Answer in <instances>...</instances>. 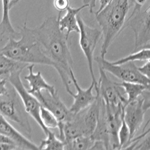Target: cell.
<instances>
[{
  "mask_svg": "<svg viewBox=\"0 0 150 150\" xmlns=\"http://www.w3.org/2000/svg\"><path fill=\"white\" fill-rule=\"evenodd\" d=\"M58 18L49 17L41 25L34 28H29L31 32L39 43L44 53L56 65L55 70L68 93L71 91L72 83L71 71L73 70L74 61L68 43V37L65 32H62L59 25Z\"/></svg>",
  "mask_w": 150,
  "mask_h": 150,
  "instance_id": "6da1fadb",
  "label": "cell"
},
{
  "mask_svg": "<svg viewBox=\"0 0 150 150\" xmlns=\"http://www.w3.org/2000/svg\"><path fill=\"white\" fill-rule=\"evenodd\" d=\"M46 136L45 139L41 141L39 150H64V142L56 136L55 133L50 130Z\"/></svg>",
  "mask_w": 150,
  "mask_h": 150,
  "instance_id": "ffe728a7",
  "label": "cell"
},
{
  "mask_svg": "<svg viewBox=\"0 0 150 150\" xmlns=\"http://www.w3.org/2000/svg\"><path fill=\"white\" fill-rule=\"evenodd\" d=\"M20 30L21 38L16 40L14 37H9L0 52L16 62L26 64L48 65L55 69L54 62L44 53L26 23Z\"/></svg>",
  "mask_w": 150,
  "mask_h": 150,
  "instance_id": "7a4b0ae2",
  "label": "cell"
},
{
  "mask_svg": "<svg viewBox=\"0 0 150 150\" xmlns=\"http://www.w3.org/2000/svg\"><path fill=\"white\" fill-rule=\"evenodd\" d=\"M28 65L24 63L14 61L0 52V76L9 75L15 70L27 68Z\"/></svg>",
  "mask_w": 150,
  "mask_h": 150,
  "instance_id": "d6986e66",
  "label": "cell"
},
{
  "mask_svg": "<svg viewBox=\"0 0 150 150\" xmlns=\"http://www.w3.org/2000/svg\"><path fill=\"white\" fill-rule=\"evenodd\" d=\"M131 3L134 5L133 10L130 15H134L141 11V8L144 5L147 0H130Z\"/></svg>",
  "mask_w": 150,
  "mask_h": 150,
  "instance_id": "4316f807",
  "label": "cell"
},
{
  "mask_svg": "<svg viewBox=\"0 0 150 150\" xmlns=\"http://www.w3.org/2000/svg\"><path fill=\"white\" fill-rule=\"evenodd\" d=\"M98 66L122 82L138 83L144 85L150 89V79L139 71L134 62H130L122 64H114L100 56L94 59Z\"/></svg>",
  "mask_w": 150,
  "mask_h": 150,
  "instance_id": "5b68a950",
  "label": "cell"
},
{
  "mask_svg": "<svg viewBox=\"0 0 150 150\" xmlns=\"http://www.w3.org/2000/svg\"><path fill=\"white\" fill-rule=\"evenodd\" d=\"M117 84L124 89V93L126 96L128 103L138 99L145 90L150 89L148 87L138 83L122 82H117Z\"/></svg>",
  "mask_w": 150,
  "mask_h": 150,
  "instance_id": "e0dca14e",
  "label": "cell"
},
{
  "mask_svg": "<svg viewBox=\"0 0 150 150\" xmlns=\"http://www.w3.org/2000/svg\"><path fill=\"white\" fill-rule=\"evenodd\" d=\"M71 80L76 90V93L72 91L68 92L74 98V103L69 108L70 111L76 114L83 110L85 109L94 103L97 98V95H94L93 90L95 87V84L91 82L88 88L83 89L80 86L75 76L74 70L71 71Z\"/></svg>",
  "mask_w": 150,
  "mask_h": 150,
  "instance_id": "30bf717a",
  "label": "cell"
},
{
  "mask_svg": "<svg viewBox=\"0 0 150 150\" xmlns=\"http://www.w3.org/2000/svg\"><path fill=\"white\" fill-rule=\"evenodd\" d=\"M128 27L134 35L133 52L150 44V4L146 10L130 15L125 24V28Z\"/></svg>",
  "mask_w": 150,
  "mask_h": 150,
  "instance_id": "ba28073f",
  "label": "cell"
},
{
  "mask_svg": "<svg viewBox=\"0 0 150 150\" xmlns=\"http://www.w3.org/2000/svg\"><path fill=\"white\" fill-rule=\"evenodd\" d=\"M145 112L142 96L124 106L123 117L129 129L130 141L136 137L137 132L143 124Z\"/></svg>",
  "mask_w": 150,
  "mask_h": 150,
  "instance_id": "8fae6325",
  "label": "cell"
},
{
  "mask_svg": "<svg viewBox=\"0 0 150 150\" xmlns=\"http://www.w3.org/2000/svg\"><path fill=\"white\" fill-rule=\"evenodd\" d=\"M0 133L11 140L22 150H39V146L24 136L0 114Z\"/></svg>",
  "mask_w": 150,
  "mask_h": 150,
  "instance_id": "4fadbf2b",
  "label": "cell"
},
{
  "mask_svg": "<svg viewBox=\"0 0 150 150\" xmlns=\"http://www.w3.org/2000/svg\"><path fill=\"white\" fill-rule=\"evenodd\" d=\"M14 143V142L6 137L4 136V135L0 133V143Z\"/></svg>",
  "mask_w": 150,
  "mask_h": 150,
  "instance_id": "1f68e13d",
  "label": "cell"
},
{
  "mask_svg": "<svg viewBox=\"0 0 150 150\" xmlns=\"http://www.w3.org/2000/svg\"><path fill=\"white\" fill-rule=\"evenodd\" d=\"M16 105L15 96L11 95L10 93L0 97V114L6 119L19 125L29 134L31 133V127L28 122L21 118Z\"/></svg>",
  "mask_w": 150,
  "mask_h": 150,
  "instance_id": "7c38bea8",
  "label": "cell"
},
{
  "mask_svg": "<svg viewBox=\"0 0 150 150\" xmlns=\"http://www.w3.org/2000/svg\"><path fill=\"white\" fill-rule=\"evenodd\" d=\"M112 0H99V9L96 11V13H98L99 12H100L101 10H102L103 9L106 7L107 5H109V2L111 1Z\"/></svg>",
  "mask_w": 150,
  "mask_h": 150,
  "instance_id": "4dcf8cb0",
  "label": "cell"
},
{
  "mask_svg": "<svg viewBox=\"0 0 150 150\" xmlns=\"http://www.w3.org/2000/svg\"><path fill=\"white\" fill-rule=\"evenodd\" d=\"M149 61H150V48H144L112 62L114 64H122L127 62H147Z\"/></svg>",
  "mask_w": 150,
  "mask_h": 150,
  "instance_id": "44dd1931",
  "label": "cell"
},
{
  "mask_svg": "<svg viewBox=\"0 0 150 150\" xmlns=\"http://www.w3.org/2000/svg\"><path fill=\"white\" fill-rule=\"evenodd\" d=\"M98 67L99 78L98 81V88L96 94L98 95L106 105L117 107L126 105L128 102L124 89L117 82H114L109 79L106 71L101 67Z\"/></svg>",
  "mask_w": 150,
  "mask_h": 150,
  "instance_id": "52a82bcc",
  "label": "cell"
},
{
  "mask_svg": "<svg viewBox=\"0 0 150 150\" xmlns=\"http://www.w3.org/2000/svg\"><path fill=\"white\" fill-rule=\"evenodd\" d=\"M21 0H11L10 4V10L14 7V6H15L16 5V4H18Z\"/></svg>",
  "mask_w": 150,
  "mask_h": 150,
  "instance_id": "836d02e7",
  "label": "cell"
},
{
  "mask_svg": "<svg viewBox=\"0 0 150 150\" xmlns=\"http://www.w3.org/2000/svg\"><path fill=\"white\" fill-rule=\"evenodd\" d=\"M130 0H112L102 10L95 13L101 28L103 42L100 56L105 58L113 42L125 28Z\"/></svg>",
  "mask_w": 150,
  "mask_h": 150,
  "instance_id": "3957f363",
  "label": "cell"
},
{
  "mask_svg": "<svg viewBox=\"0 0 150 150\" xmlns=\"http://www.w3.org/2000/svg\"><path fill=\"white\" fill-rule=\"evenodd\" d=\"M77 19L80 29V46L88 62L91 82L95 84L94 88L96 91L98 88V81L96 79L94 71V54L102 35V31L96 28L89 27L83 21L79 14L77 16Z\"/></svg>",
  "mask_w": 150,
  "mask_h": 150,
  "instance_id": "8992f818",
  "label": "cell"
},
{
  "mask_svg": "<svg viewBox=\"0 0 150 150\" xmlns=\"http://www.w3.org/2000/svg\"><path fill=\"white\" fill-rule=\"evenodd\" d=\"M34 64H29L27 67L28 74L24 76V79L28 82L29 89L28 91L32 95L40 92L42 90L48 91L51 94H55L57 91L54 86L49 84L45 81L40 71L34 73Z\"/></svg>",
  "mask_w": 150,
  "mask_h": 150,
  "instance_id": "5bb4252c",
  "label": "cell"
},
{
  "mask_svg": "<svg viewBox=\"0 0 150 150\" xmlns=\"http://www.w3.org/2000/svg\"><path fill=\"white\" fill-rule=\"evenodd\" d=\"M40 117L42 122L46 128L49 129L58 128L59 123L56 116L42 106L40 110Z\"/></svg>",
  "mask_w": 150,
  "mask_h": 150,
  "instance_id": "7402d4cb",
  "label": "cell"
},
{
  "mask_svg": "<svg viewBox=\"0 0 150 150\" xmlns=\"http://www.w3.org/2000/svg\"><path fill=\"white\" fill-rule=\"evenodd\" d=\"M96 0H82V2L84 5H88L89 11L91 14L93 13L94 8L96 7Z\"/></svg>",
  "mask_w": 150,
  "mask_h": 150,
  "instance_id": "f546056e",
  "label": "cell"
},
{
  "mask_svg": "<svg viewBox=\"0 0 150 150\" xmlns=\"http://www.w3.org/2000/svg\"><path fill=\"white\" fill-rule=\"evenodd\" d=\"M144 48H150V44H149V45H147L146 47Z\"/></svg>",
  "mask_w": 150,
  "mask_h": 150,
  "instance_id": "e575fe53",
  "label": "cell"
},
{
  "mask_svg": "<svg viewBox=\"0 0 150 150\" xmlns=\"http://www.w3.org/2000/svg\"><path fill=\"white\" fill-rule=\"evenodd\" d=\"M91 136H80L64 142V150H90L94 143Z\"/></svg>",
  "mask_w": 150,
  "mask_h": 150,
  "instance_id": "ac0fdd59",
  "label": "cell"
},
{
  "mask_svg": "<svg viewBox=\"0 0 150 150\" xmlns=\"http://www.w3.org/2000/svg\"><path fill=\"white\" fill-rule=\"evenodd\" d=\"M10 0H2V17L0 23L1 35H8L10 37H15L18 33L15 30L10 21L9 17Z\"/></svg>",
  "mask_w": 150,
  "mask_h": 150,
  "instance_id": "2e32d148",
  "label": "cell"
},
{
  "mask_svg": "<svg viewBox=\"0 0 150 150\" xmlns=\"http://www.w3.org/2000/svg\"><path fill=\"white\" fill-rule=\"evenodd\" d=\"M124 112V111H123ZM120 150L125 149L130 141V131L127 124L125 123L123 116L122 123L118 133Z\"/></svg>",
  "mask_w": 150,
  "mask_h": 150,
  "instance_id": "603a6c76",
  "label": "cell"
},
{
  "mask_svg": "<svg viewBox=\"0 0 150 150\" xmlns=\"http://www.w3.org/2000/svg\"><path fill=\"white\" fill-rule=\"evenodd\" d=\"M125 149L150 150V130L139 140L130 143Z\"/></svg>",
  "mask_w": 150,
  "mask_h": 150,
  "instance_id": "cb8c5ba5",
  "label": "cell"
},
{
  "mask_svg": "<svg viewBox=\"0 0 150 150\" xmlns=\"http://www.w3.org/2000/svg\"><path fill=\"white\" fill-rule=\"evenodd\" d=\"M139 71L150 79V61L147 62L143 66L138 67Z\"/></svg>",
  "mask_w": 150,
  "mask_h": 150,
  "instance_id": "f1b7e54d",
  "label": "cell"
},
{
  "mask_svg": "<svg viewBox=\"0 0 150 150\" xmlns=\"http://www.w3.org/2000/svg\"><path fill=\"white\" fill-rule=\"evenodd\" d=\"M7 83V79L6 78H0V97L7 96L9 94V90L6 85Z\"/></svg>",
  "mask_w": 150,
  "mask_h": 150,
  "instance_id": "83f0119b",
  "label": "cell"
},
{
  "mask_svg": "<svg viewBox=\"0 0 150 150\" xmlns=\"http://www.w3.org/2000/svg\"><path fill=\"white\" fill-rule=\"evenodd\" d=\"M142 97L143 98V108L144 110L146 112L147 110L150 109V89H146L145 90L142 94ZM150 123V117L147 122L146 124H145L144 128H143L142 132H143L147 127L149 125Z\"/></svg>",
  "mask_w": 150,
  "mask_h": 150,
  "instance_id": "d4e9b609",
  "label": "cell"
},
{
  "mask_svg": "<svg viewBox=\"0 0 150 150\" xmlns=\"http://www.w3.org/2000/svg\"><path fill=\"white\" fill-rule=\"evenodd\" d=\"M23 69H18L13 71L8 76L9 81L19 96L26 112L32 117L46 136L50 130L46 128L41 121L40 110L42 105L37 98L28 91L21 81V74Z\"/></svg>",
  "mask_w": 150,
  "mask_h": 150,
  "instance_id": "277c9868",
  "label": "cell"
},
{
  "mask_svg": "<svg viewBox=\"0 0 150 150\" xmlns=\"http://www.w3.org/2000/svg\"><path fill=\"white\" fill-rule=\"evenodd\" d=\"M41 105L50 111L59 121L58 129L63 128L64 123L69 120L73 114L62 101L58 92L51 94L48 91L42 90L34 95Z\"/></svg>",
  "mask_w": 150,
  "mask_h": 150,
  "instance_id": "9c48e42d",
  "label": "cell"
},
{
  "mask_svg": "<svg viewBox=\"0 0 150 150\" xmlns=\"http://www.w3.org/2000/svg\"><path fill=\"white\" fill-rule=\"evenodd\" d=\"M86 7H88V5L84 4L78 8L69 6L67 9L66 15L63 17H61V15L60 16L59 19L60 29L62 32L66 31V33L68 38L69 34L72 32L79 33L80 29L77 23V16L81 10Z\"/></svg>",
  "mask_w": 150,
  "mask_h": 150,
  "instance_id": "9a60e30c",
  "label": "cell"
},
{
  "mask_svg": "<svg viewBox=\"0 0 150 150\" xmlns=\"http://www.w3.org/2000/svg\"><path fill=\"white\" fill-rule=\"evenodd\" d=\"M149 130H150V127L148 129L146 130H144L143 132L142 133V134H140L139 136H138L135 137L131 141H130V143H131V142H135V141H138V140H139L140 139H141L142 137H143L144 136V134L146 133H147ZM129 143V144L130 143Z\"/></svg>",
  "mask_w": 150,
  "mask_h": 150,
  "instance_id": "d6a6232c",
  "label": "cell"
},
{
  "mask_svg": "<svg viewBox=\"0 0 150 150\" xmlns=\"http://www.w3.org/2000/svg\"><path fill=\"white\" fill-rule=\"evenodd\" d=\"M54 6L57 10L61 12L67 10L69 6V0H54Z\"/></svg>",
  "mask_w": 150,
  "mask_h": 150,
  "instance_id": "484cf974",
  "label": "cell"
}]
</instances>
